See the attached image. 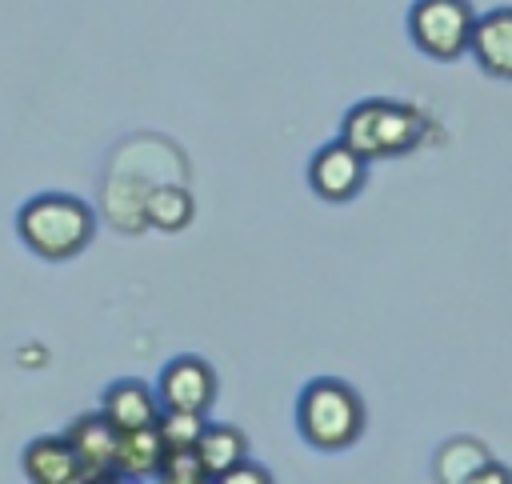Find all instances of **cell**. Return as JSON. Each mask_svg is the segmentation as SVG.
Segmentation results:
<instances>
[{"label": "cell", "mask_w": 512, "mask_h": 484, "mask_svg": "<svg viewBox=\"0 0 512 484\" xmlns=\"http://www.w3.org/2000/svg\"><path fill=\"white\" fill-rule=\"evenodd\" d=\"M16 232L40 260H72L96 236V212L68 192H40L20 204Z\"/></svg>", "instance_id": "obj_1"}, {"label": "cell", "mask_w": 512, "mask_h": 484, "mask_svg": "<svg viewBox=\"0 0 512 484\" xmlns=\"http://www.w3.org/2000/svg\"><path fill=\"white\" fill-rule=\"evenodd\" d=\"M296 432L304 444L320 452H340L360 440L364 432V400L356 388H348L336 376H320L304 384L296 396Z\"/></svg>", "instance_id": "obj_2"}, {"label": "cell", "mask_w": 512, "mask_h": 484, "mask_svg": "<svg viewBox=\"0 0 512 484\" xmlns=\"http://www.w3.org/2000/svg\"><path fill=\"white\" fill-rule=\"evenodd\" d=\"M424 112L412 104H396V100H360L356 108H348L344 124H340V140H348L364 160L376 156H404L420 144L424 136Z\"/></svg>", "instance_id": "obj_3"}, {"label": "cell", "mask_w": 512, "mask_h": 484, "mask_svg": "<svg viewBox=\"0 0 512 484\" xmlns=\"http://www.w3.org/2000/svg\"><path fill=\"white\" fill-rule=\"evenodd\" d=\"M476 12L468 0H416L408 8V36L432 60H456L468 52Z\"/></svg>", "instance_id": "obj_4"}, {"label": "cell", "mask_w": 512, "mask_h": 484, "mask_svg": "<svg viewBox=\"0 0 512 484\" xmlns=\"http://www.w3.org/2000/svg\"><path fill=\"white\" fill-rule=\"evenodd\" d=\"M364 180H368V160L348 140H332L308 160V188L328 204L352 200L364 188Z\"/></svg>", "instance_id": "obj_5"}, {"label": "cell", "mask_w": 512, "mask_h": 484, "mask_svg": "<svg viewBox=\"0 0 512 484\" xmlns=\"http://www.w3.org/2000/svg\"><path fill=\"white\" fill-rule=\"evenodd\" d=\"M160 408H180V412H208L216 400V372L200 356H172L160 368L156 380Z\"/></svg>", "instance_id": "obj_6"}, {"label": "cell", "mask_w": 512, "mask_h": 484, "mask_svg": "<svg viewBox=\"0 0 512 484\" xmlns=\"http://www.w3.org/2000/svg\"><path fill=\"white\" fill-rule=\"evenodd\" d=\"M68 444L76 448L88 480H104L116 476V444H120V428L104 416V412H88L80 420L68 424Z\"/></svg>", "instance_id": "obj_7"}, {"label": "cell", "mask_w": 512, "mask_h": 484, "mask_svg": "<svg viewBox=\"0 0 512 484\" xmlns=\"http://www.w3.org/2000/svg\"><path fill=\"white\" fill-rule=\"evenodd\" d=\"M20 468L32 484H84L88 472L68 436H36L20 452Z\"/></svg>", "instance_id": "obj_8"}, {"label": "cell", "mask_w": 512, "mask_h": 484, "mask_svg": "<svg viewBox=\"0 0 512 484\" xmlns=\"http://www.w3.org/2000/svg\"><path fill=\"white\" fill-rule=\"evenodd\" d=\"M468 52L492 80H512V8H492L476 16Z\"/></svg>", "instance_id": "obj_9"}, {"label": "cell", "mask_w": 512, "mask_h": 484, "mask_svg": "<svg viewBox=\"0 0 512 484\" xmlns=\"http://www.w3.org/2000/svg\"><path fill=\"white\" fill-rule=\"evenodd\" d=\"M100 412H104L120 432H128V428H148V424H156L164 408H160L156 388H148L144 380H116V384L104 388Z\"/></svg>", "instance_id": "obj_10"}, {"label": "cell", "mask_w": 512, "mask_h": 484, "mask_svg": "<svg viewBox=\"0 0 512 484\" xmlns=\"http://www.w3.org/2000/svg\"><path fill=\"white\" fill-rule=\"evenodd\" d=\"M164 448H168V444H164V436H160L156 424L120 432V444H116V476H128V480L156 476Z\"/></svg>", "instance_id": "obj_11"}, {"label": "cell", "mask_w": 512, "mask_h": 484, "mask_svg": "<svg viewBox=\"0 0 512 484\" xmlns=\"http://www.w3.org/2000/svg\"><path fill=\"white\" fill-rule=\"evenodd\" d=\"M140 212H144V220H148L152 228H160V232H180V228L192 220L196 204H192V196H188L180 184H152V188H144V196H140Z\"/></svg>", "instance_id": "obj_12"}, {"label": "cell", "mask_w": 512, "mask_h": 484, "mask_svg": "<svg viewBox=\"0 0 512 484\" xmlns=\"http://www.w3.org/2000/svg\"><path fill=\"white\" fill-rule=\"evenodd\" d=\"M196 452H200V460L208 468V480H220L232 464L244 460L248 444H244V432L232 428V424H204V432L196 440Z\"/></svg>", "instance_id": "obj_13"}, {"label": "cell", "mask_w": 512, "mask_h": 484, "mask_svg": "<svg viewBox=\"0 0 512 484\" xmlns=\"http://www.w3.org/2000/svg\"><path fill=\"white\" fill-rule=\"evenodd\" d=\"M156 480H164V484H204V480H208V468H204L196 444L164 448L160 468H156Z\"/></svg>", "instance_id": "obj_14"}, {"label": "cell", "mask_w": 512, "mask_h": 484, "mask_svg": "<svg viewBox=\"0 0 512 484\" xmlns=\"http://www.w3.org/2000/svg\"><path fill=\"white\" fill-rule=\"evenodd\" d=\"M204 412H180V408H164L160 412V420H156V428H160V436H164V444L168 448H184V444H196L200 440V432H204Z\"/></svg>", "instance_id": "obj_15"}, {"label": "cell", "mask_w": 512, "mask_h": 484, "mask_svg": "<svg viewBox=\"0 0 512 484\" xmlns=\"http://www.w3.org/2000/svg\"><path fill=\"white\" fill-rule=\"evenodd\" d=\"M268 480H272V472L256 460H240L220 476V484H268Z\"/></svg>", "instance_id": "obj_16"}]
</instances>
